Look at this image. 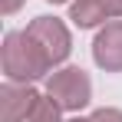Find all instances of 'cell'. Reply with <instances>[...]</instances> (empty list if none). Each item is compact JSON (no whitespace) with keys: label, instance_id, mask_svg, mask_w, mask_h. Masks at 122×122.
<instances>
[{"label":"cell","instance_id":"8fae6325","mask_svg":"<svg viewBox=\"0 0 122 122\" xmlns=\"http://www.w3.org/2000/svg\"><path fill=\"white\" fill-rule=\"evenodd\" d=\"M50 3H66V0H50Z\"/></svg>","mask_w":122,"mask_h":122},{"label":"cell","instance_id":"3957f363","mask_svg":"<svg viewBox=\"0 0 122 122\" xmlns=\"http://www.w3.org/2000/svg\"><path fill=\"white\" fill-rule=\"evenodd\" d=\"M26 33L43 46V53L50 56L53 66L69 56V33H66V26H63L56 17H36V20L26 26Z\"/></svg>","mask_w":122,"mask_h":122},{"label":"cell","instance_id":"30bf717a","mask_svg":"<svg viewBox=\"0 0 122 122\" xmlns=\"http://www.w3.org/2000/svg\"><path fill=\"white\" fill-rule=\"evenodd\" d=\"M69 122H92V119H69Z\"/></svg>","mask_w":122,"mask_h":122},{"label":"cell","instance_id":"52a82bcc","mask_svg":"<svg viewBox=\"0 0 122 122\" xmlns=\"http://www.w3.org/2000/svg\"><path fill=\"white\" fill-rule=\"evenodd\" d=\"M60 102L53 99V96H50V99H36L33 102V109H30V116H26V122H60Z\"/></svg>","mask_w":122,"mask_h":122},{"label":"cell","instance_id":"9c48e42d","mask_svg":"<svg viewBox=\"0 0 122 122\" xmlns=\"http://www.w3.org/2000/svg\"><path fill=\"white\" fill-rule=\"evenodd\" d=\"M20 3H23V0H0V10H3V13H13Z\"/></svg>","mask_w":122,"mask_h":122},{"label":"cell","instance_id":"8992f818","mask_svg":"<svg viewBox=\"0 0 122 122\" xmlns=\"http://www.w3.org/2000/svg\"><path fill=\"white\" fill-rule=\"evenodd\" d=\"M69 17L76 26H96L109 17H122V0H73Z\"/></svg>","mask_w":122,"mask_h":122},{"label":"cell","instance_id":"7a4b0ae2","mask_svg":"<svg viewBox=\"0 0 122 122\" xmlns=\"http://www.w3.org/2000/svg\"><path fill=\"white\" fill-rule=\"evenodd\" d=\"M46 96H53L63 109H82L92 96V82L79 66H66L46 79Z\"/></svg>","mask_w":122,"mask_h":122},{"label":"cell","instance_id":"5b68a950","mask_svg":"<svg viewBox=\"0 0 122 122\" xmlns=\"http://www.w3.org/2000/svg\"><path fill=\"white\" fill-rule=\"evenodd\" d=\"M36 99H40V92H33L26 82L20 86V82L10 79L0 89V122H23Z\"/></svg>","mask_w":122,"mask_h":122},{"label":"cell","instance_id":"ba28073f","mask_svg":"<svg viewBox=\"0 0 122 122\" xmlns=\"http://www.w3.org/2000/svg\"><path fill=\"white\" fill-rule=\"evenodd\" d=\"M92 122H122L119 109H96L92 112Z\"/></svg>","mask_w":122,"mask_h":122},{"label":"cell","instance_id":"277c9868","mask_svg":"<svg viewBox=\"0 0 122 122\" xmlns=\"http://www.w3.org/2000/svg\"><path fill=\"white\" fill-rule=\"evenodd\" d=\"M92 60L99 63L106 73H119V69H122V20L106 23L99 33H96Z\"/></svg>","mask_w":122,"mask_h":122},{"label":"cell","instance_id":"6da1fadb","mask_svg":"<svg viewBox=\"0 0 122 122\" xmlns=\"http://www.w3.org/2000/svg\"><path fill=\"white\" fill-rule=\"evenodd\" d=\"M50 66H53L50 56L43 53V46L26 30L7 33V40H3V73L13 82H33V79H40Z\"/></svg>","mask_w":122,"mask_h":122}]
</instances>
